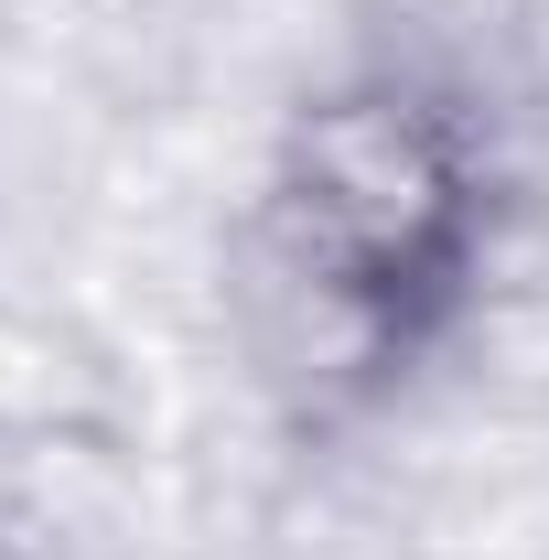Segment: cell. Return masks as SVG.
I'll return each instance as SVG.
<instances>
[{
    "mask_svg": "<svg viewBox=\"0 0 549 560\" xmlns=\"http://www.w3.org/2000/svg\"><path fill=\"white\" fill-rule=\"evenodd\" d=\"M495 140L410 66H355L313 86L259 173V270L355 377H410L475 324L495 270Z\"/></svg>",
    "mask_w": 549,
    "mask_h": 560,
    "instance_id": "cell-1",
    "label": "cell"
}]
</instances>
